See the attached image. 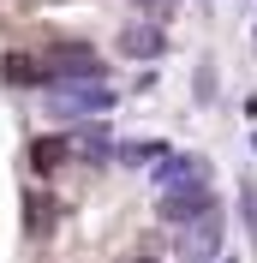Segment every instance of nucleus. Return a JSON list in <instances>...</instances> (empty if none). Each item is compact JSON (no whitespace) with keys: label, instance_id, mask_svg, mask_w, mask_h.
I'll list each match as a JSON object with an SVG mask.
<instances>
[{"label":"nucleus","instance_id":"nucleus-7","mask_svg":"<svg viewBox=\"0 0 257 263\" xmlns=\"http://www.w3.org/2000/svg\"><path fill=\"white\" fill-rule=\"evenodd\" d=\"M186 257H192V263L222 257V215H204V221H192V233H186Z\"/></svg>","mask_w":257,"mask_h":263},{"label":"nucleus","instance_id":"nucleus-12","mask_svg":"<svg viewBox=\"0 0 257 263\" xmlns=\"http://www.w3.org/2000/svg\"><path fill=\"white\" fill-rule=\"evenodd\" d=\"M222 263H233V257H222Z\"/></svg>","mask_w":257,"mask_h":263},{"label":"nucleus","instance_id":"nucleus-4","mask_svg":"<svg viewBox=\"0 0 257 263\" xmlns=\"http://www.w3.org/2000/svg\"><path fill=\"white\" fill-rule=\"evenodd\" d=\"M72 156H78L72 132H48V138H30V144H24V162H30L36 174H54V167H66Z\"/></svg>","mask_w":257,"mask_h":263},{"label":"nucleus","instance_id":"nucleus-9","mask_svg":"<svg viewBox=\"0 0 257 263\" xmlns=\"http://www.w3.org/2000/svg\"><path fill=\"white\" fill-rule=\"evenodd\" d=\"M240 210H245V233L257 246V180H240Z\"/></svg>","mask_w":257,"mask_h":263},{"label":"nucleus","instance_id":"nucleus-8","mask_svg":"<svg viewBox=\"0 0 257 263\" xmlns=\"http://www.w3.org/2000/svg\"><path fill=\"white\" fill-rule=\"evenodd\" d=\"M6 84H36V54H0Z\"/></svg>","mask_w":257,"mask_h":263},{"label":"nucleus","instance_id":"nucleus-1","mask_svg":"<svg viewBox=\"0 0 257 263\" xmlns=\"http://www.w3.org/2000/svg\"><path fill=\"white\" fill-rule=\"evenodd\" d=\"M48 108L66 120H96L114 108V90L102 78H72V84H48Z\"/></svg>","mask_w":257,"mask_h":263},{"label":"nucleus","instance_id":"nucleus-10","mask_svg":"<svg viewBox=\"0 0 257 263\" xmlns=\"http://www.w3.org/2000/svg\"><path fill=\"white\" fill-rule=\"evenodd\" d=\"M24 210H30V233H48L54 228V203H48V197H30Z\"/></svg>","mask_w":257,"mask_h":263},{"label":"nucleus","instance_id":"nucleus-6","mask_svg":"<svg viewBox=\"0 0 257 263\" xmlns=\"http://www.w3.org/2000/svg\"><path fill=\"white\" fill-rule=\"evenodd\" d=\"M120 54L156 60V54H168V30H161V24H126V30H120Z\"/></svg>","mask_w":257,"mask_h":263},{"label":"nucleus","instance_id":"nucleus-11","mask_svg":"<svg viewBox=\"0 0 257 263\" xmlns=\"http://www.w3.org/2000/svg\"><path fill=\"white\" fill-rule=\"evenodd\" d=\"M132 263H150V257H132Z\"/></svg>","mask_w":257,"mask_h":263},{"label":"nucleus","instance_id":"nucleus-2","mask_svg":"<svg viewBox=\"0 0 257 263\" xmlns=\"http://www.w3.org/2000/svg\"><path fill=\"white\" fill-rule=\"evenodd\" d=\"M102 72H108V66L90 48H72V42H60V48H48L36 60V84H72V78H102Z\"/></svg>","mask_w":257,"mask_h":263},{"label":"nucleus","instance_id":"nucleus-5","mask_svg":"<svg viewBox=\"0 0 257 263\" xmlns=\"http://www.w3.org/2000/svg\"><path fill=\"white\" fill-rule=\"evenodd\" d=\"M156 185L168 192V185H209V162L204 156H168L161 149L156 156Z\"/></svg>","mask_w":257,"mask_h":263},{"label":"nucleus","instance_id":"nucleus-3","mask_svg":"<svg viewBox=\"0 0 257 263\" xmlns=\"http://www.w3.org/2000/svg\"><path fill=\"white\" fill-rule=\"evenodd\" d=\"M156 215L168 221V228H192V221L215 215V197H209V185H168L161 203H156Z\"/></svg>","mask_w":257,"mask_h":263}]
</instances>
